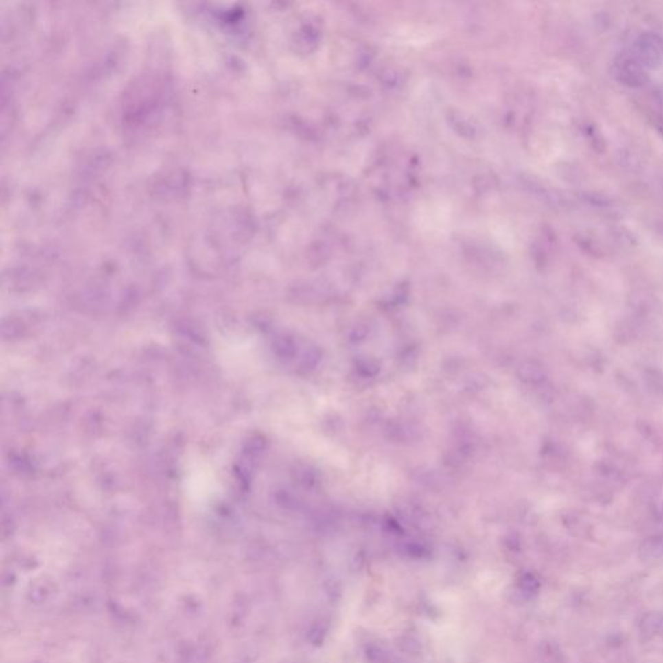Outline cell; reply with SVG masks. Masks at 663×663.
I'll use <instances>...</instances> for the list:
<instances>
[{
  "label": "cell",
  "mask_w": 663,
  "mask_h": 663,
  "mask_svg": "<svg viewBox=\"0 0 663 663\" xmlns=\"http://www.w3.org/2000/svg\"><path fill=\"white\" fill-rule=\"evenodd\" d=\"M517 375L520 380L530 385H539L546 381L547 371L542 363L537 360H525L517 369Z\"/></svg>",
  "instance_id": "cell-2"
},
{
  "label": "cell",
  "mask_w": 663,
  "mask_h": 663,
  "mask_svg": "<svg viewBox=\"0 0 663 663\" xmlns=\"http://www.w3.org/2000/svg\"><path fill=\"white\" fill-rule=\"evenodd\" d=\"M641 629H644L647 633H655L663 629V617L661 614L653 613L648 614L642 619Z\"/></svg>",
  "instance_id": "cell-6"
},
{
  "label": "cell",
  "mask_w": 663,
  "mask_h": 663,
  "mask_svg": "<svg viewBox=\"0 0 663 663\" xmlns=\"http://www.w3.org/2000/svg\"><path fill=\"white\" fill-rule=\"evenodd\" d=\"M356 372L364 378L375 377L380 372V363L373 358H363L356 363Z\"/></svg>",
  "instance_id": "cell-5"
},
{
  "label": "cell",
  "mask_w": 663,
  "mask_h": 663,
  "mask_svg": "<svg viewBox=\"0 0 663 663\" xmlns=\"http://www.w3.org/2000/svg\"><path fill=\"white\" fill-rule=\"evenodd\" d=\"M518 588L525 595H533L534 592H537V588H539L537 578L534 575H531V574L522 575L521 579H520V582H518Z\"/></svg>",
  "instance_id": "cell-7"
},
{
  "label": "cell",
  "mask_w": 663,
  "mask_h": 663,
  "mask_svg": "<svg viewBox=\"0 0 663 663\" xmlns=\"http://www.w3.org/2000/svg\"><path fill=\"white\" fill-rule=\"evenodd\" d=\"M640 555L645 560H658L663 557V535L645 539L641 544Z\"/></svg>",
  "instance_id": "cell-3"
},
{
  "label": "cell",
  "mask_w": 663,
  "mask_h": 663,
  "mask_svg": "<svg viewBox=\"0 0 663 663\" xmlns=\"http://www.w3.org/2000/svg\"><path fill=\"white\" fill-rule=\"evenodd\" d=\"M618 80L631 87H639L645 80L644 65L633 55H622L614 62Z\"/></svg>",
  "instance_id": "cell-1"
},
{
  "label": "cell",
  "mask_w": 663,
  "mask_h": 663,
  "mask_svg": "<svg viewBox=\"0 0 663 663\" xmlns=\"http://www.w3.org/2000/svg\"><path fill=\"white\" fill-rule=\"evenodd\" d=\"M644 382L647 389L654 395L663 397V372L658 368H647L644 371Z\"/></svg>",
  "instance_id": "cell-4"
}]
</instances>
